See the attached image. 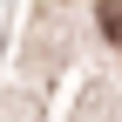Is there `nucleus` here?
I'll return each mask as SVG.
<instances>
[{
	"mask_svg": "<svg viewBox=\"0 0 122 122\" xmlns=\"http://www.w3.org/2000/svg\"><path fill=\"white\" fill-rule=\"evenodd\" d=\"M95 20H102V34L122 48V0H102V7H95Z\"/></svg>",
	"mask_w": 122,
	"mask_h": 122,
	"instance_id": "1",
	"label": "nucleus"
}]
</instances>
